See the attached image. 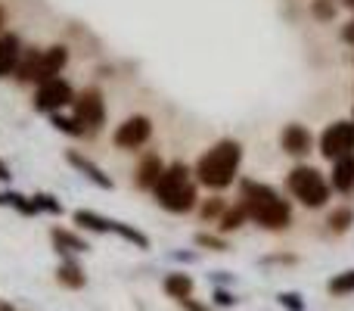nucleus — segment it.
<instances>
[{"instance_id":"nucleus-17","label":"nucleus","mask_w":354,"mask_h":311,"mask_svg":"<svg viewBox=\"0 0 354 311\" xmlns=\"http://www.w3.org/2000/svg\"><path fill=\"white\" fill-rule=\"evenodd\" d=\"M330 187L339 190V193H348V190H354V156H342L339 162H333Z\"/></svg>"},{"instance_id":"nucleus-10","label":"nucleus","mask_w":354,"mask_h":311,"mask_svg":"<svg viewBox=\"0 0 354 311\" xmlns=\"http://www.w3.org/2000/svg\"><path fill=\"white\" fill-rule=\"evenodd\" d=\"M66 162L72 165L78 175H84L91 184H97L100 190H112V187H115V181H112V177L106 175V171L100 168L97 162H91L84 153H78V150H66Z\"/></svg>"},{"instance_id":"nucleus-30","label":"nucleus","mask_w":354,"mask_h":311,"mask_svg":"<svg viewBox=\"0 0 354 311\" xmlns=\"http://www.w3.org/2000/svg\"><path fill=\"white\" fill-rule=\"evenodd\" d=\"M277 302H280L286 311H305V299H301V293H280L277 296Z\"/></svg>"},{"instance_id":"nucleus-12","label":"nucleus","mask_w":354,"mask_h":311,"mask_svg":"<svg viewBox=\"0 0 354 311\" xmlns=\"http://www.w3.org/2000/svg\"><path fill=\"white\" fill-rule=\"evenodd\" d=\"M162 171H165V165H162L159 153H147L140 159V165L134 168V187L153 193L156 184H159V177H162Z\"/></svg>"},{"instance_id":"nucleus-40","label":"nucleus","mask_w":354,"mask_h":311,"mask_svg":"<svg viewBox=\"0 0 354 311\" xmlns=\"http://www.w3.org/2000/svg\"><path fill=\"white\" fill-rule=\"evenodd\" d=\"M0 206H6V196L3 193H0Z\"/></svg>"},{"instance_id":"nucleus-5","label":"nucleus","mask_w":354,"mask_h":311,"mask_svg":"<svg viewBox=\"0 0 354 311\" xmlns=\"http://www.w3.org/2000/svg\"><path fill=\"white\" fill-rule=\"evenodd\" d=\"M72 116L78 118V125L87 131V134H97L106 125V100L100 87H84V91L75 97L72 103Z\"/></svg>"},{"instance_id":"nucleus-32","label":"nucleus","mask_w":354,"mask_h":311,"mask_svg":"<svg viewBox=\"0 0 354 311\" xmlns=\"http://www.w3.org/2000/svg\"><path fill=\"white\" fill-rule=\"evenodd\" d=\"M180 308H183V311H212V308L205 305V302L193 299V296H189V299H183V302H180Z\"/></svg>"},{"instance_id":"nucleus-25","label":"nucleus","mask_w":354,"mask_h":311,"mask_svg":"<svg viewBox=\"0 0 354 311\" xmlns=\"http://www.w3.org/2000/svg\"><path fill=\"white\" fill-rule=\"evenodd\" d=\"M6 206H12L19 215H25V218H31V215H37V208H35V202H31V196H25V193H19V190H6Z\"/></svg>"},{"instance_id":"nucleus-41","label":"nucleus","mask_w":354,"mask_h":311,"mask_svg":"<svg viewBox=\"0 0 354 311\" xmlns=\"http://www.w3.org/2000/svg\"><path fill=\"white\" fill-rule=\"evenodd\" d=\"M351 122H354V118H351Z\"/></svg>"},{"instance_id":"nucleus-16","label":"nucleus","mask_w":354,"mask_h":311,"mask_svg":"<svg viewBox=\"0 0 354 311\" xmlns=\"http://www.w3.org/2000/svg\"><path fill=\"white\" fill-rule=\"evenodd\" d=\"M72 221L81 231H91V233H112V224H115L112 218L93 212V208H78V212H72Z\"/></svg>"},{"instance_id":"nucleus-37","label":"nucleus","mask_w":354,"mask_h":311,"mask_svg":"<svg viewBox=\"0 0 354 311\" xmlns=\"http://www.w3.org/2000/svg\"><path fill=\"white\" fill-rule=\"evenodd\" d=\"M0 311H16V305H10L6 299H0Z\"/></svg>"},{"instance_id":"nucleus-22","label":"nucleus","mask_w":354,"mask_h":311,"mask_svg":"<svg viewBox=\"0 0 354 311\" xmlns=\"http://www.w3.org/2000/svg\"><path fill=\"white\" fill-rule=\"evenodd\" d=\"M351 224H354V208L351 206H339L336 212H330V218H326L330 233H348Z\"/></svg>"},{"instance_id":"nucleus-38","label":"nucleus","mask_w":354,"mask_h":311,"mask_svg":"<svg viewBox=\"0 0 354 311\" xmlns=\"http://www.w3.org/2000/svg\"><path fill=\"white\" fill-rule=\"evenodd\" d=\"M6 25V12H3V6H0V28Z\"/></svg>"},{"instance_id":"nucleus-14","label":"nucleus","mask_w":354,"mask_h":311,"mask_svg":"<svg viewBox=\"0 0 354 311\" xmlns=\"http://www.w3.org/2000/svg\"><path fill=\"white\" fill-rule=\"evenodd\" d=\"M19 60H22V41L16 35H0V78L16 72Z\"/></svg>"},{"instance_id":"nucleus-23","label":"nucleus","mask_w":354,"mask_h":311,"mask_svg":"<svg viewBox=\"0 0 354 311\" xmlns=\"http://www.w3.org/2000/svg\"><path fill=\"white\" fill-rule=\"evenodd\" d=\"M326 293L330 296H351L354 293V268L342 271V274H333L326 281Z\"/></svg>"},{"instance_id":"nucleus-29","label":"nucleus","mask_w":354,"mask_h":311,"mask_svg":"<svg viewBox=\"0 0 354 311\" xmlns=\"http://www.w3.org/2000/svg\"><path fill=\"white\" fill-rule=\"evenodd\" d=\"M311 12L320 22H330V19H336L339 6H336V0H311Z\"/></svg>"},{"instance_id":"nucleus-7","label":"nucleus","mask_w":354,"mask_h":311,"mask_svg":"<svg viewBox=\"0 0 354 311\" xmlns=\"http://www.w3.org/2000/svg\"><path fill=\"white\" fill-rule=\"evenodd\" d=\"M75 97H78V94H75V87L68 85L66 78L44 81V85H37V91H35V109L53 116V112H59L62 106H72Z\"/></svg>"},{"instance_id":"nucleus-20","label":"nucleus","mask_w":354,"mask_h":311,"mask_svg":"<svg viewBox=\"0 0 354 311\" xmlns=\"http://www.w3.org/2000/svg\"><path fill=\"white\" fill-rule=\"evenodd\" d=\"M245 221H249V215H245V206H243V202H236V206H227V212L221 215L218 231L221 233H233V231H239Z\"/></svg>"},{"instance_id":"nucleus-27","label":"nucleus","mask_w":354,"mask_h":311,"mask_svg":"<svg viewBox=\"0 0 354 311\" xmlns=\"http://www.w3.org/2000/svg\"><path fill=\"white\" fill-rule=\"evenodd\" d=\"M227 212V202L218 199V196H212V199H205L199 206V218L202 221H221V215Z\"/></svg>"},{"instance_id":"nucleus-4","label":"nucleus","mask_w":354,"mask_h":311,"mask_svg":"<svg viewBox=\"0 0 354 311\" xmlns=\"http://www.w3.org/2000/svg\"><path fill=\"white\" fill-rule=\"evenodd\" d=\"M286 190L305 208H324L333 187L317 168H311V165H295V168L286 175Z\"/></svg>"},{"instance_id":"nucleus-15","label":"nucleus","mask_w":354,"mask_h":311,"mask_svg":"<svg viewBox=\"0 0 354 311\" xmlns=\"http://www.w3.org/2000/svg\"><path fill=\"white\" fill-rule=\"evenodd\" d=\"M56 283H59L62 290H84L87 287V274H84V268L68 256V258H62L59 268H56Z\"/></svg>"},{"instance_id":"nucleus-2","label":"nucleus","mask_w":354,"mask_h":311,"mask_svg":"<svg viewBox=\"0 0 354 311\" xmlns=\"http://www.w3.org/2000/svg\"><path fill=\"white\" fill-rule=\"evenodd\" d=\"M239 162H243V143L224 137V141H218L214 147H208L205 153L199 156L193 175H196V181H199L202 187L227 190L233 181H236Z\"/></svg>"},{"instance_id":"nucleus-3","label":"nucleus","mask_w":354,"mask_h":311,"mask_svg":"<svg viewBox=\"0 0 354 311\" xmlns=\"http://www.w3.org/2000/svg\"><path fill=\"white\" fill-rule=\"evenodd\" d=\"M153 196L165 212H174V215H187L189 208H196L199 193H196V181L189 177V165H183V162L165 165Z\"/></svg>"},{"instance_id":"nucleus-19","label":"nucleus","mask_w":354,"mask_h":311,"mask_svg":"<svg viewBox=\"0 0 354 311\" xmlns=\"http://www.w3.org/2000/svg\"><path fill=\"white\" fill-rule=\"evenodd\" d=\"M41 56H44V50H37V47L22 50V60H19V66H16V78L22 81V85H28V81L37 78V66H41Z\"/></svg>"},{"instance_id":"nucleus-8","label":"nucleus","mask_w":354,"mask_h":311,"mask_svg":"<svg viewBox=\"0 0 354 311\" xmlns=\"http://www.w3.org/2000/svg\"><path fill=\"white\" fill-rule=\"evenodd\" d=\"M149 137H153V122L147 116H131L115 128L112 141H115L118 150H140Z\"/></svg>"},{"instance_id":"nucleus-6","label":"nucleus","mask_w":354,"mask_h":311,"mask_svg":"<svg viewBox=\"0 0 354 311\" xmlns=\"http://www.w3.org/2000/svg\"><path fill=\"white\" fill-rule=\"evenodd\" d=\"M320 156L339 162L342 156H354V122H333L320 134Z\"/></svg>"},{"instance_id":"nucleus-28","label":"nucleus","mask_w":354,"mask_h":311,"mask_svg":"<svg viewBox=\"0 0 354 311\" xmlns=\"http://www.w3.org/2000/svg\"><path fill=\"white\" fill-rule=\"evenodd\" d=\"M196 246L199 249H212V252H227L230 246H227V240L224 237H218V233H196Z\"/></svg>"},{"instance_id":"nucleus-18","label":"nucleus","mask_w":354,"mask_h":311,"mask_svg":"<svg viewBox=\"0 0 354 311\" xmlns=\"http://www.w3.org/2000/svg\"><path fill=\"white\" fill-rule=\"evenodd\" d=\"M193 277L187 274V271H171V274L162 281V290H165V296H171V299L177 302H183V299H189L193 296Z\"/></svg>"},{"instance_id":"nucleus-31","label":"nucleus","mask_w":354,"mask_h":311,"mask_svg":"<svg viewBox=\"0 0 354 311\" xmlns=\"http://www.w3.org/2000/svg\"><path fill=\"white\" fill-rule=\"evenodd\" d=\"M212 299H214V305H221V308H233V305H236V296H233L227 287H214Z\"/></svg>"},{"instance_id":"nucleus-9","label":"nucleus","mask_w":354,"mask_h":311,"mask_svg":"<svg viewBox=\"0 0 354 311\" xmlns=\"http://www.w3.org/2000/svg\"><path fill=\"white\" fill-rule=\"evenodd\" d=\"M280 150L292 159H305L314 150V134L305 128V125L289 122L286 128L280 131Z\"/></svg>"},{"instance_id":"nucleus-24","label":"nucleus","mask_w":354,"mask_h":311,"mask_svg":"<svg viewBox=\"0 0 354 311\" xmlns=\"http://www.w3.org/2000/svg\"><path fill=\"white\" fill-rule=\"evenodd\" d=\"M50 125H53L59 134H68V137H84L87 134V131L78 125V118H75V116H62V112H53V116H50Z\"/></svg>"},{"instance_id":"nucleus-36","label":"nucleus","mask_w":354,"mask_h":311,"mask_svg":"<svg viewBox=\"0 0 354 311\" xmlns=\"http://www.w3.org/2000/svg\"><path fill=\"white\" fill-rule=\"evenodd\" d=\"M10 177H12L10 165H6V162H3V159H0V181H3V184H6V181H10Z\"/></svg>"},{"instance_id":"nucleus-26","label":"nucleus","mask_w":354,"mask_h":311,"mask_svg":"<svg viewBox=\"0 0 354 311\" xmlns=\"http://www.w3.org/2000/svg\"><path fill=\"white\" fill-rule=\"evenodd\" d=\"M31 202H35L37 212H47V215H62V212H66V206H62L53 193H35V196H31Z\"/></svg>"},{"instance_id":"nucleus-1","label":"nucleus","mask_w":354,"mask_h":311,"mask_svg":"<svg viewBox=\"0 0 354 311\" xmlns=\"http://www.w3.org/2000/svg\"><path fill=\"white\" fill-rule=\"evenodd\" d=\"M243 190V206L249 221H255L264 231H286L292 224V206L277 193L270 184H258V181H239Z\"/></svg>"},{"instance_id":"nucleus-35","label":"nucleus","mask_w":354,"mask_h":311,"mask_svg":"<svg viewBox=\"0 0 354 311\" xmlns=\"http://www.w3.org/2000/svg\"><path fill=\"white\" fill-rule=\"evenodd\" d=\"M174 258H177V262H196V258H199V252H174Z\"/></svg>"},{"instance_id":"nucleus-33","label":"nucleus","mask_w":354,"mask_h":311,"mask_svg":"<svg viewBox=\"0 0 354 311\" xmlns=\"http://www.w3.org/2000/svg\"><path fill=\"white\" fill-rule=\"evenodd\" d=\"M261 262H264V265H274V262H280V265H295L299 258H295V256H268V258H261Z\"/></svg>"},{"instance_id":"nucleus-13","label":"nucleus","mask_w":354,"mask_h":311,"mask_svg":"<svg viewBox=\"0 0 354 311\" xmlns=\"http://www.w3.org/2000/svg\"><path fill=\"white\" fill-rule=\"evenodd\" d=\"M50 243H53V249L59 252L62 258L78 256V252H91V243H87L81 233L66 231V227H53V231H50Z\"/></svg>"},{"instance_id":"nucleus-21","label":"nucleus","mask_w":354,"mask_h":311,"mask_svg":"<svg viewBox=\"0 0 354 311\" xmlns=\"http://www.w3.org/2000/svg\"><path fill=\"white\" fill-rule=\"evenodd\" d=\"M112 233H118V237H122L124 243L137 246V249H143V252H147L149 246H153V240H149L147 233L137 231V227H131V224H124V221H115V224H112Z\"/></svg>"},{"instance_id":"nucleus-34","label":"nucleus","mask_w":354,"mask_h":311,"mask_svg":"<svg viewBox=\"0 0 354 311\" xmlns=\"http://www.w3.org/2000/svg\"><path fill=\"white\" fill-rule=\"evenodd\" d=\"M342 41H345V44H354V19L342 28Z\"/></svg>"},{"instance_id":"nucleus-11","label":"nucleus","mask_w":354,"mask_h":311,"mask_svg":"<svg viewBox=\"0 0 354 311\" xmlns=\"http://www.w3.org/2000/svg\"><path fill=\"white\" fill-rule=\"evenodd\" d=\"M68 62V50L62 47V44H56V47H47L41 56V66H37V78L35 85H44V81H53L59 78V72L66 69Z\"/></svg>"},{"instance_id":"nucleus-39","label":"nucleus","mask_w":354,"mask_h":311,"mask_svg":"<svg viewBox=\"0 0 354 311\" xmlns=\"http://www.w3.org/2000/svg\"><path fill=\"white\" fill-rule=\"evenodd\" d=\"M342 3H345V6H348V10H354V0H342Z\"/></svg>"}]
</instances>
